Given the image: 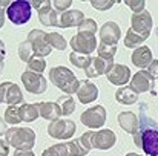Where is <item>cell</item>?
Returning a JSON list of instances; mask_svg holds the SVG:
<instances>
[{"label":"cell","mask_w":158,"mask_h":156,"mask_svg":"<svg viewBox=\"0 0 158 156\" xmlns=\"http://www.w3.org/2000/svg\"><path fill=\"white\" fill-rule=\"evenodd\" d=\"M8 146H12L17 150H31L35 141V133L25 127H12L9 130H6V139Z\"/></svg>","instance_id":"6da1fadb"},{"label":"cell","mask_w":158,"mask_h":156,"mask_svg":"<svg viewBox=\"0 0 158 156\" xmlns=\"http://www.w3.org/2000/svg\"><path fill=\"white\" fill-rule=\"evenodd\" d=\"M49 78H51V81H52L58 89H61V90L66 92V94H74V92H77L78 84H80V81L75 78V75H74L68 67H61V66L51 69Z\"/></svg>","instance_id":"7a4b0ae2"},{"label":"cell","mask_w":158,"mask_h":156,"mask_svg":"<svg viewBox=\"0 0 158 156\" xmlns=\"http://www.w3.org/2000/svg\"><path fill=\"white\" fill-rule=\"evenodd\" d=\"M6 15L14 25H23L31 18V3L25 0L11 2L6 8Z\"/></svg>","instance_id":"3957f363"},{"label":"cell","mask_w":158,"mask_h":156,"mask_svg":"<svg viewBox=\"0 0 158 156\" xmlns=\"http://www.w3.org/2000/svg\"><path fill=\"white\" fill-rule=\"evenodd\" d=\"M71 46L74 52L81 54V55H89L95 51L97 48V40L94 35L91 34H85V32H78L75 37H72L71 40Z\"/></svg>","instance_id":"277c9868"},{"label":"cell","mask_w":158,"mask_h":156,"mask_svg":"<svg viewBox=\"0 0 158 156\" xmlns=\"http://www.w3.org/2000/svg\"><path fill=\"white\" fill-rule=\"evenodd\" d=\"M88 152L83 150L78 142L75 141H69V142H64V144H57L52 146L51 149L45 150L42 156H83L86 155Z\"/></svg>","instance_id":"5b68a950"},{"label":"cell","mask_w":158,"mask_h":156,"mask_svg":"<svg viewBox=\"0 0 158 156\" xmlns=\"http://www.w3.org/2000/svg\"><path fill=\"white\" fill-rule=\"evenodd\" d=\"M151 28H152V17H151L149 11H143L141 14H134L132 15V28H131V31L135 32L143 40H146L149 37Z\"/></svg>","instance_id":"8992f818"},{"label":"cell","mask_w":158,"mask_h":156,"mask_svg":"<svg viewBox=\"0 0 158 156\" xmlns=\"http://www.w3.org/2000/svg\"><path fill=\"white\" fill-rule=\"evenodd\" d=\"M46 35L48 34L45 31H40V29H32L28 35V42L31 43L32 51L39 57H45V55L51 54V46L46 42Z\"/></svg>","instance_id":"52a82bcc"},{"label":"cell","mask_w":158,"mask_h":156,"mask_svg":"<svg viewBox=\"0 0 158 156\" xmlns=\"http://www.w3.org/2000/svg\"><path fill=\"white\" fill-rule=\"evenodd\" d=\"M106 121V110L102 106H95L81 113V122L91 129H100Z\"/></svg>","instance_id":"ba28073f"},{"label":"cell","mask_w":158,"mask_h":156,"mask_svg":"<svg viewBox=\"0 0 158 156\" xmlns=\"http://www.w3.org/2000/svg\"><path fill=\"white\" fill-rule=\"evenodd\" d=\"M23 101L22 92L17 84L5 81L0 84V103H8L9 106H17Z\"/></svg>","instance_id":"9c48e42d"},{"label":"cell","mask_w":158,"mask_h":156,"mask_svg":"<svg viewBox=\"0 0 158 156\" xmlns=\"http://www.w3.org/2000/svg\"><path fill=\"white\" fill-rule=\"evenodd\" d=\"M22 81L25 84V89L31 94H43L46 90V80L42 77V74L26 70L22 75Z\"/></svg>","instance_id":"30bf717a"},{"label":"cell","mask_w":158,"mask_h":156,"mask_svg":"<svg viewBox=\"0 0 158 156\" xmlns=\"http://www.w3.org/2000/svg\"><path fill=\"white\" fill-rule=\"evenodd\" d=\"M74 132H75V124L72 121H68V119H55L48 127V133L57 139L71 138L74 135Z\"/></svg>","instance_id":"8fae6325"},{"label":"cell","mask_w":158,"mask_h":156,"mask_svg":"<svg viewBox=\"0 0 158 156\" xmlns=\"http://www.w3.org/2000/svg\"><path fill=\"white\" fill-rule=\"evenodd\" d=\"M115 133L112 130H100L97 133L92 132L91 135V146L92 149H98V150H107L115 144Z\"/></svg>","instance_id":"7c38bea8"},{"label":"cell","mask_w":158,"mask_h":156,"mask_svg":"<svg viewBox=\"0 0 158 156\" xmlns=\"http://www.w3.org/2000/svg\"><path fill=\"white\" fill-rule=\"evenodd\" d=\"M114 66L112 60L102 58V57H94L89 60V64L85 67V72L88 77H98L102 74H107L109 69Z\"/></svg>","instance_id":"4fadbf2b"},{"label":"cell","mask_w":158,"mask_h":156,"mask_svg":"<svg viewBox=\"0 0 158 156\" xmlns=\"http://www.w3.org/2000/svg\"><path fill=\"white\" fill-rule=\"evenodd\" d=\"M140 147L149 156H158V130L149 129L140 136Z\"/></svg>","instance_id":"5bb4252c"},{"label":"cell","mask_w":158,"mask_h":156,"mask_svg":"<svg viewBox=\"0 0 158 156\" xmlns=\"http://www.w3.org/2000/svg\"><path fill=\"white\" fill-rule=\"evenodd\" d=\"M100 38L102 43L107 46H117V42L120 40V29L118 25L114 22H107L100 29Z\"/></svg>","instance_id":"9a60e30c"},{"label":"cell","mask_w":158,"mask_h":156,"mask_svg":"<svg viewBox=\"0 0 158 156\" xmlns=\"http://www.w3.org/2000/svg\"><path fill=\"white\" fill-rule=\"evenodd\" d=\"M106 75H107V80H109L112 84L123 86V84H126V83L129 81V78H131V70H129V67H126V66H123V64H114Z\"/></svg>","instance_id":"2e32d148"},{"label":"cell","mask_w":158,"mask_h":156,"mask_svg":"<svg viewBox=\"0 0 158 156\" xmlns=\"http://www.w3.org/2000/svg\"><path fill=\"white\" fill-rule=\"evenodd\" d=\"M75 94H77V97H78V100H80L81 103L86 104V103H92V101L97 100V97H98V89H97L92 83H89V81H80L78 89H77Z\"/></svg>","instance_id":"e0dca14e"},{"label":"cell","mask_w":158,"mask_h":156,"mask_svg":"<svg viewBox=\"0 0 158 156\" xmlns=\"http://www.w3.org/2000/svg\"><path fill=\"white\" fill-rule=\"evenodd\" d=\"M152 86H154V78L144 70H141V72L135 74V77H132L131 87L137 94L138 92H148L149 89H152Z\"/></svg>","instance_id":"ac0fdd59"},{"label":"cell","mask_w":158,"mask_h":156,"mask_svg":"<svg viewBox=\"0 0 158 156\" xmlns=\"http://www.w3.org/2000/svg\"><path fill=\"white\" fill-rule=\"evenodd\" d=\"M118 122H120V127L123 130H126L127 133H137L138 132V119L135 116V113L132 112H123L118 115Z\"/></svg>","instance_id":"d6986e66"},{"label":"cell","mask_w":158,"mask_h":156,"mask_svg":"<svg viewBox=\"0 0 158 156\" xmlns=\"http://www.w3.org/2000/svg\"><path fill=\"white\" fill-rule=\"evenodd\" d=\"M132 63L138 67H146L152 63V51L148 46H141L132 52Z\"/></svg>","instance_id":"ffe728a7"},{"label":"cell","mask_w":158,"mask_h":156,"mask_svg":"<svg viewBox=\"0 0 158 156\" xmlns=\"http://www.w3.org/2000/svg\"><path fill=\"white\" fill-rule=\"evenodd\" d=\"M85 20V17H83V12L81 11H78V9H74V11H68V12H64L61 17H60V20H58V25L61 26V28H71V26H80V23Z\"/></svg>","instance_id":"44dd1931"},{"label":"cell","mask_w":158,"mask_h":156,"mask_svg":"<svg viewBox=\"0 0 158 156\" xmlns=\"http://www.w3.org/2000/svg\"><path fill=\"white\" fill-rule=\"evenodd\" d=\"M39 109V115H42L45 119H57L61 115V110L57 103H39L37 104Z\"/></svg>","instance_id":"7402d4cb"},{"label":"cell","mask_w":158,"mask_h":156,"mask_svg":"<svg viewBox=\"0 0 158 156\" xmlns=\"http://www.w3.org/2000/svg\"><path fill=\"white\" fill-rule=\"evenodd\" d=\"M115 98H117L118 103H121V104H134L137 101L138 95H137V92L129 86V87H121V89H118L117 94H115Z\"/></svg>","instance_id":"603a6c76"},{"label":"cell","mask_w":158,"mask_h":156,"mask_svg":"<svg viewBox=\"0 0 158 156\" xmlns=\"http://www.w3.org/2000/svg\"><path fill=\"white\" fill-rule=\"evenodd\" d=\"M19 113H20L22 121L31 122V121H34V119L39 116L37 104H22V106L19 107Z\"/></svg>","instance_id":"cb8c5ba5"},{"label":"cell","mask_w":158,"mask_h":156,"mask_svg":"<svg viewBox=\"0 0 158 156\" xmlns=\"http://www.w3.org/2000/svg\"><path fill=\"white\" fill-rule=\"evenodd\" d=\"M39 18H40V22L45 25V26H54V25H58V20H57V12L51 9V6L49 8H45V9H42V11H39Z\"/></svg>","instance_id":"d4e9b609"},{"label":"cell","mask_w":158,"mask_h":156,"mask_svg":"<svg viewBox=\"0 0 158 156\" xmlns=\"http://www.w3.org/2000/svg\"><path fill=\"white\" fill-rule=\"evenodd\" d=\"M46 69V63L43 60V57L34 55L29 61H28V70L29 72H35V74H42Z\"/></svg>","instance_id":"484cf974"},{"label":"cell","mask_w":158,"mask_h":156,"mask_svg":"<svg viewBox=\"0 0 158 156\" xmlns=\"http://www.w3.org/2000/svg\"><path fill=\"white\" fill-rule=\"evenodd\" d=\"M34 55H35V54H34V51H32V46H31V43H29L28 40L19 45V57H20V60H22V61L28 63V61H29V60H31Z\"/></svg>","instance_id":"4316f807"},{"label":"cell","mask_w":158,"mask_h":156,"mask_svg":"<svg viewBox=\"0 0 158 156\" xmlns=\"http://www.w3.org/2000/svg\"><path fill=\"white\" fill-rule=\"evenodd\" d=\"M20 121H22V118H20V113H19V107L17 106H9L5 112V122H9V124L15 126Z\"/></svg>","instance_id":"83f0119b"},{"label":"cell","mask_w":158,"mask_h":156,"mask_svg":"<svg viewBox=\"0 0 158 156\" xmlns=\"http://www.w3.org/2000/svg\"><path fill=\"white\" fill-rule=\"evenodd\" d=\"M58 107L61 110V115H71L74 110H75V103L71 97H61L58 100Z\"/></svg>","instance_id":"f1b7e54d"},{"label":"cell","mask_w":158,"mask_h":156,"mask_svg":"<svg viewBox=\"0 0 158 156\" xmlns=\"http://www.w3.org/2000/svg\"><path fill=\"white\" fill-rule=\"evenodd\" d=\"M46 42H48L49 46H52V48H55V49H60V51L66 48V42H64V38H63L60 34H57V32L48 34V35H46Z\"/></svg>","instance_id":"f546056e"},{"label":"cell","mask_w":158,"mask_h":156,"mask_svg":"<svg viewBox=\"0 0 158 156\" xmlns=\"http://www.w3.org/2000/svg\"><path fill=\"white\" fill-rule=\"evenodd\" d=\"M69 60L77 66V67H86L88 64H89V60H91V57L89 55H81V54H77V52H72L71 55H69Z\"/></svg>","instance_id":"4dcf8cb0"},{"label":"cell","mask_w":158,"mask_h":156,"mask_svg":"<svg viewBox=\"0 0 158 156\" xmlns=\"http://www.w3.org/2000/svg\"><path fill=\"white\" fill-rule=\"evenodd\" d=\"M144 40L141 38V37H138L135 32H132L131 29H129V32L126 34V38H124V45L127 46V48H135V46H138V45H141Z\"/></svg>","instance_id":"1f68e13d"},{"label":"cell","mask_w":158,"mask_h":156,"mask_svg":"<svg viewBox=\"0 0 158 156\" xmlns=\"http://www.w3.org/2000/svg\"><path fill=\"white\" fill-rule=\"evenodd\" d=\"M78 29H80V32H85V34H91V35H94V32L97 31V25H95L94 20L86 18V20H83V22L80 23Z\"/></svg>","instance_id":"d6a6232c"},{"label":"cell","mask_w":158,"mask_h":156,"mask_svg":"<svg viewBox=\"0 0 158 156\" xmlns=\"http://www.w3.org/2000/svg\"><path fill=\"white\" fill-rule=\"evenodd\" d=\"M115 51H117V46H107V45L100 43V46H98V57L112 60V57L115 55Z\"/></svg>","instance_id":"836d02e7"},{"label":"cell","mask_w":158,"mask_h":156,"mask_svg":"<svg viewBox=\"0 0 158 156\" xmlns=\"http://www.w3.org/2000/svg\"><path fill=\"white\" fill-rule=\"evenodd\" d=\"M129 8H132L134 11H143V8H144V2L143 0H138V2H132V0H126L124 2Z\"/></svg>","instance_id":"e575fe53"},{"label":"cell","mask_w":158,"mask_h":156,"mask_svg":"<svg viewBox=\"0 0 158 156\" xmlns=\"http://www.w3.org/2000/svg\"><path fill=\"white\" fill-rule=\"evenodd\" d=\"M91 3H92V6L97 8V9H109V8L114 5V2H110V0H106V2H97V0H92Z\"/></svg>","instance_id":"d590c367"},{"label":"cell","mask_w":158,"mask_h":156,"mask_svg":"<svg viewBox=\"0 0 158 156\" xmlns=\"http://www.w3.org/2000/svg\"><path fill=\"white\" fill-rule=\"evenodd\" d=\"M148 74L155 80L158 78V61L157 60H152V63L149 64V67H148Z\"/></svg>","instance_id":"8d00e7d4"},{"label":"cell","mask_w":158,"mask_h":156,"mask_svg":"<svg viewBox=\"0 0 158 156\" xmlns=\"http://www.w3.org/2000/svg\"><path fill=\"white\" fill-rule=\"evenodd\" d=\"M29 3H32V6H34L37 11H42V9L51 6V2H48V0H45V2H37V0H34V2H29Z\"/></svg>","instance_id":"74e56055"},{"label":"cell","mask_w":158,"mask_h":156,"mask_svg":"<svg viewBox=\"0 0 158 156\" xmlns=\"http://www.w3.org/2000/svg\"><path fill=\"white\" fill-rule=\"evenodd\" d=\"M9 3L11 2H0V28L5 23V9L9 6Z\"/></svg>","instance_id":"f35d334b"},{"label":"cell","mask_w":158,"mask_h":156,"mask_svg":"<svg viewBox=\"0 0 158 156\" xmlns=\"http://www.w3.org/2000/svg\"><path fill=\"white\" fill-rule=\"evenodd\" d=\"M9 155V146L6 141L0 139V156H8Z\"/></svg>","instance_id":"ab89813d"},{"label":"cell","mask_w":158,"mask_h":156,"mask_svg":"<svg viewBox=\"0 0 158 156\" xmlns=\"http://www.w3.org/2000/svg\"><path fill=\"white\" fill-rule=\"evenodd\" d=\"M52 3H54V6H55L57 9H66V8H68V6H69L72 2H71V0H64V2L55 0V2H52Z\"/></svg>","instance_id":"60d3db41"},{"label":"cell","mask_w":158,"mask_h":156,"mask_svg":"<svg viewBox=\"0 0 158 156\" xmlns=\"http://www.w3.org/2000/svg\"><path fill=\"white\" fill-rule=\"evenodd\" d=\"M14 156H34V153L31 150H17Z\"/></svg>","instance_id":"b9f144b4"},{"label":"cell","mask_w":158,"mask_h":156,"mask_svg":"<svg viewBox=\"0 0 158 156\" xmlns=\"http://www.w3.org/2000/svg\"><path fill=\"white\" fill-rule=\"evenodd\" d=\"M6 130H8V127H6V122L0 118V135L2 133H6Z\"/></svg>","instance_id":"7bdbcfd3"},{"label":"cell","mask_w":158,"mask_h":156,"mask_svg":"<svg viewBox=\"0 0 158 156\" xmlns=\"http://www.w3.org/2000/svg\"><path fill=\"white\" fill-rule=\"evenodd\" d=\"M3 57H5V45L0 40V61H3Z\"/></svg>","instance_id":"ee69618b"},{"label":"cell","mask_w":158,"mask_h":156,"mask_svg":"<svg viewBox=\"0 0 158 156\" xmlns=\"http://www.w3.org/2000/svg\"><path fill=\"white\" fill-rule=\"evenodd\" d=\"M2 69H3V61H0V72H2Z\"/></svg>","instance_id":"f6af8a7d"},{"label":"cell","mask_w":158,"mask_h":156,"mask_svg":"<svg viewBox=\"0 0 158 156\" xmlns=\"http://www.w3.org/2000/svg\"><path fill=\"white\" fill-rule=\"evenodd\" d=\"M126 156H138V155H134V153H129V155H126Z\"/></svg>","instance_id":"bcb514c9"}]
</instances>
